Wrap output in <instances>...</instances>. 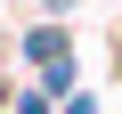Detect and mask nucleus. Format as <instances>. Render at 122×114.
<instances>
[{
  "label": "nucleus",
  "mask_w": 122,
  "mask_h": 114,
  "mask_svg": "<svg viewBox=\"0 0 122 114\" xmlns=\"http://www.w3.org/2000/svg\"><path fill=\"white\" fill-rule=\"evenodd\" d=\"M25 57L41 65V90H65V73H73V65H65V33H57V25H49V33H33V41H25Z\"/></svg>",
  "instance_id": "obj_1"
}]
</instances>
